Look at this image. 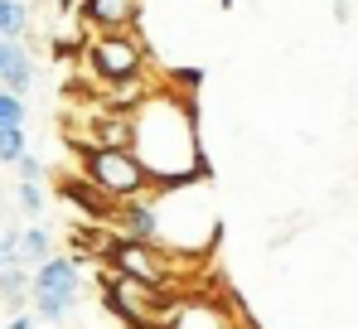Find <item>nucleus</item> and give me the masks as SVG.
I'll return each instance as SVG.
<instances>
[{
    "label": "nucleus",
    "instance_id": "f257e3e1",
    "mask_svg": "<svg viewBox=\"0 0 358 329\" xmlns=\"http://www.w3.org/2000/svg\"><path fill=\"white\" fill-rule=\"evenodd\" d=\"M131 155L145 164L155 189L199 184L208 174L199 146V107L179 88H155L131 111Z\"/></svg>",
    "mask_w": 358,
    "mask_h": 329
},
{
    "label": "nucleus",
    "instance_id": "f03ea898",
    "mask_svg": "<svg viewBox=\"0 0 358 329\" xmlns=\"http://www.w3.org/2000/svg\"><path fill=\"white\" fill-rule=\"evenodd\" d=\"M117 276H131L150 290H175V257L155 242H136V237H121V232H107L102 252H97Z\"/></svg>",
    "mask_w": 358,
    "mask_h": 329
},
{
    "label": "nucleus",
    "instance_id": "7ed1b4c3",
    "mask_svg": "<svg viewBox=\"0 0 358 329\" xmlns=\"http://www.w3.org/2000/svg\"><path fill=\"white\" fill-rule=\"evenodd\" d=\"M83 179H92L112 204H131V199H150L160 194L155 179L145 174V164L131 150H83Z\"/></svg>",
    "mask_w": 358,
    "mask_h": 329
},
{
    "label": "nucleus",
    "instance_id": "20e7f679",
    "mask_svg": "<svg viewBox=\"0 0 358 329\" xmlns=\"http://www.w3.org/2000/svg\"><path fill=\"white\" fill-rule=\"evenodd\" d=\"M83 300V267L78 257H49L39 272H34V286H29V305L39 320L49 325H63Z\"/></svg>",
    "mask_w": 358,
    "mask_h": 329
},
{
    "label": "nucleus",
    "instance_id": "39448f33",
    "mask_svg": "<svg viewBox=\"0 0 358 329\" xmlns=\"http://www.w3.org/2000/svg\"><path fill=\"white\" fill-rule=\"evenodd\" d=\"M83 54H87L92 78L107 83V88H121V83L145 78V58H150L141 34H92Z\"/></svg>",
    "mask_w": 358,
    "mask_h": 329
},
{
    "label": "nucleus",
    "instance_id": "423d86ee",
    "mask_svg": "<svg viewBox=\"0 0 358 329\" xmlns=\"http://www.w3.org/2000/svg\"><path fill=\"white\" fill-rule=\"evenodd\" d=\"M83 24L92 34H136L141 0H83Z\"/></svg>",
    "mask_w": 358,
    "mask_h": 329
},
{
    "label": "nucleus",
    "instance_id": "0eeeda50",
    "mask_svg": "<svg viewBox=\"0 0 358 329\" xmlns=\"http://www.w3.org/2000/svg\"><path fill=\"white\" fill-rule=\"evenodd\" d=\"M59 194L73 204V209H83L87 218H97V223H112V218H117V204H112V199H107L92 179H63Z\"/></svg>",
    "mask_w": 358,
    "mask_h": 329
},
{
    "label": "nucleus",
    "instance_id": "6e6552de",
    "mask_svg": "<svg viewBox=\"0 0 358 329\" xmlns=\"http://www.w3.org/2000/svg\"><path fill=\"white\" fill-rule=\"evenodd\" d=\"M29 83H34V58H29L24 44H10V63H5L0 88H5V92H15V97H24V92H29Z\"/></svg>",
    "mask_w": 358,
    "mask_h": 329
},
{
    "label": "nucleus",
    "instance_id": "1a4fd4ad",
    "mask_svg": "<svg viewBox=\"0 0 358 329\" xmlns=\"http://www.w3.org/2000/svg\"><path fill=\"white\" fill-rule=\"evenodd\" d=\"M49 257H54V237H49V227H24V232H20V267L39 272Z\"/></svg>",
    "mask_w": 358,
    "mask_h": 329
},
{
    "label": "nucleus",
    "instance_id": "9d476101",
    "mask_svg": "<svg viewBox=\"0 0 358 329\" xmlns=\"http://www.w3.org/2000/svg\"><path fill=\"white\" fill-rule=\"evenodd\" d=\"M29 286H34V272L15 262V267H5V272H0V300H5L10 310H20V305L29 300Z\"/></svg>",
    "mask_w": 358,
    "mask_h": 329
},
{
    "label": "nucleus",
    "instance_id": "9b49d317",
    "mask_svg": "<svg viewBox=\"0 0 358 329\" xmlns=\"http://www.w3.org/2000/svg\"><path fill=\"white\" fill-rule=\"evenodd\" d=\"M29 34V5L24 0H0V39H20Z\"/></svg>",
    "mask_w": 358,
    "mask_h": 329
},
{
    "label": "nucleus",
    "instance_id": "f8f14e48",
    "mask_svg": "<svg viewBox=\"0 0 358 329\" xmlns=\"http://www.w3.org/2000/svg\"><path fill=\"white\" fill-rule=\"evenodd\" d=\"M29 155V136H24V126H5L0 131V164H20Z\"/></svg>",
    "mask_w": 358,
    "mask_h": 329
},
{
    "label": "nucleus",
    "instance_id": "ddd939ff",
    "mask_svg": "<svg viewBox=\"0 0 358 329\" xmlns=\"http://www.w3.org/2000/svg\"><path fill=\"white\" fill-rule=\"evenodd\" d=\"M24 121H29L24 97H15V92H5V88H0V131H5V126H24Z\"/></svg>",
    "mask_w": 358,
    "mask_h": 329
},
{
    "label": "nucleus",
    "instance_id": "4468645a",
    "mask_svg": "<svg viewBox=\"0 0 358 329\" xmlns=\"http://www.w3.org/2000/svg\"><path fill=\"white\" fill-rule=\"evenodd\" d=\"M15 199H20L24 218H39V214H44V184H20V189H15Z\"/></svg>",
    "mask_w": 358,
    "mask_h": 329
},
{
    "label": "nucleus",
    "instance_id": "2eb2a0df",
    "mask_svg": "<svg viewBox=\"0 0 358 329\" xmlns=\"http://www.w3.org/2000/svg\"><path fill=\"white\" fill-rule=\"evenodd\" d=\"M15 262H20V232L10 227V232H0V272L15 267Z\"/></svg>",
    "mask_w": 358,
    "mask_h": 329
},
{
    "label": "nucleus",
    "instance_id": "dca6fc26",
    "mask_svg": "<svg viewBox=\"0 0 358 329\" xmlns=\"http://www.w3.org/2000/svg\"><path fill=\"white\" fill-rule=\"evenodd\" d=\"M15 169H20V184H44V164L34 160V155H24Z\"/></svg>",
    "mask_w": 358,
    "mask_h": 329
},
{
    "label": "nucleus",
    "instance_id": "f3484780",
    "mask_svg": "<svg viewBox=\"0 0 358 329\" xmlns=\"http://www.w3.org/2000/svg\"><path fill=\"white\" fill-rule=\"evenodd\" d=\"M34 320H39L34 310H20V315H15V320H10V325H5V329H34Z\"/></svg>",
    "mask_w": 358,
    "mask_h": 329
},
{
    "label": "nucleus",
    "instance_id": "a211bd4d",
    "mask_svg": "<svg viewBox=\"0 0 358 329\" xmlns=\"http://www.w3.org/2000/svg\"><path fill=\"white\" fill-rule=\"evenodd\" d=\"M10 44H20V39H0V78H5V63H10Z\"/></svg>",
    "mask_w": 358,
    "mask_h": 329
},
{
    "label": "nucleus",
    "instance_id": "6ab92c4d",
    "mask_svg": "<svg viewBox=\"0 0 358 329\" xmlns=\"http://www.w3.org/2000/svg\"><path fill=\"white\" fill-rule=\"evenodd\" d=\"M155 329H170V325H155Z\"/></svg>",
    "mask_w": 358,
    "mask_h": 329
}]
</instances>
